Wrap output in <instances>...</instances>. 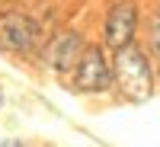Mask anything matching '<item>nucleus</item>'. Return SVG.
I'll use <instances>...</instances> for the list:
<instances>
[{"mask_svg":"<svg viewBox=\"0 0 160 147\" xmlns=\"http://www.w3.org/2000/svg\"><path fill=\"white\" fill-rule=\"evenodd\" d=\"M112 71H115V90L125 102H148L154 96V64L138 42L112 51Z\"/></svg>","mask_w":160,"mask_h":147,"instance_id":"obj_1","label":"nucleus"},{"mask_svg":"<svg viewBox=\"0 0 160 147\" xmlns=\"http://www.w3.org/2000/svg\"><path fill=\"white\" fill-rule=\"evenodd\" d=\"M102 42H90L80 55L77 67L71 71V93H80V96H99V93L115 90V71H112V58L106 55Z\"/></svg>","mask_w":160,"mask_h":147,"instance_id":"obj_2","label":"nucleus"},{"mask_svg":"<svg viewBox=\"0 0 160 147\" xmlns=\"http://www.w3.org/2000/svg\"><path fill=\"white\" fill-rule=\"evenodd\" d=\"M138 26H141V10L135 0H115V3L106 10L102 19V45L109 51H118L131 45L138 38Z\"/></svg>","mask_w":160,"mask_h":147,"instance_id":"obj_3","label":"nucleus"},{"mask_svg":"<svg viewBox=\"0 0 160 147\" xmlns=\"http://www.w3.org/2000/svg\"><path fill=\"white\" fill-rule=\"evenodd\" d=\"M87 45H90V42L83 38V32H77V29H61L58 35H51V42L45 45L42 61H45V67L55 71V74H71V71L77 67V61H80V55H83Z\"/></svg>","mask_w":160,"mask_h":147,"instance_id":"obj_4","label":"nucleus"},{"mask_svg":"<svg viewBox=\"0 0 160 147\" xmlns=\"http://www.w3.org/2000/svg\"><path fill=\"white\" fill-rule=\"evenodd\" d=\"M38 22L26 13H0V48L3 51H29L38 42Z\"/></svg>","mask_w":160,"mask_h":147,"instance_id":"obj_5","label":"nucleus"},{"mask_svg":"<svg viewBox=\"0 0 160 147\" xmlns=\"http://www.w3.org/2000/svg\"><path fill=\"white\" fill-rule=\"evenodd\" d=\"M148 45H151V55L160 58V7L154 10V16H151V35H148Z\"/></svg>","mask_w":160,"mask_h":147,"instance_id":"obj_6","label":"nucleus"},{"mask_svg":"<svg viewBox=\"0 0 160 147\" xmlns=\"http://www.w3.org/2000/svg\"><path fill=\"white\" fill-rule=\"evenodd\" d=\"M3 102H7V96H3V90H0V109H3Z\"/></svg>","mask_w":160,"mask_h":147,"instance_id":"obj_7","label":"nucleus"}]
</instances>
